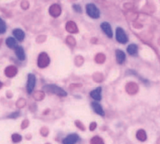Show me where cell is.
Returning <instances> with one entry per match:
<instances>
[{
    "label": "cell",
    "mask_w": 160,
    "mask_h": 144,
    "mask_svg": "<svg viewBox=\"0 0 160 144\" xmlns=\"http://www.w3.org/2000/svg\"><path fill=\"white\" fill-rule=\"evenodd\" d=\"M91 105H92V107H93V111H94L97 114H99V115H101V116L104 115V110H103V108H102V107H101V104L98 103H97V102H93L91 103Z\"/></svg>",
    "instance_id": "cell-10"
},
{
    "label": "cell",
    "mask_w": 160,
    "mask_h": 144,
    "mask_svg": "<svg viewBox=\"0 0 160 144\" xmlns=\"http://www.w3.org/2000/svg\"><path fill=\"white\" fill-rule=\"evenodd\" d=\"M86 10H87V13L93 19H98L100 17V10H98V7L93 3L87 4L86 7Z\"/></svg>",
    "instance_id": "cell-2"
},
{
    "label": "cell",
    "mask_w": 160,
    "mask_h": 144,
    "mask_svg": "<svg viewBox=\"0 0 160 144\" xmlns=\"http://www.w3.org/2000/svg\"><path fill=\"white\" fill-rule=\"evenodd\" d=\"M101 27L108 37L112 39V36H113V32H112V29L110 24L108 22H103L101 24Z\"/></svg>",
    "instance_id": "cell-5"
},
{
    "label": "cell",
    "mask_w": 160,
    "mask_h": 144,
    "mask_svg": "<svg viewBox=\"0 0 160 144\" xmlns=\"http://www.w3.org/2000/svg\"><path fill=\"white\" fill-rule=\"evenodd\" d=\"M43 89L45 91L48 92V93H53V94H56L58 96H67V93L64 91L63 89H61V87L58 86V85H47L43 87Z\"/></svg>",
    "instance_id": "cell-1"
},
{
    "label": "cell",
    "mask_w": 160,
    "mask_h": 144,
    "mask_svg": "<svg viewBox=\"0 0 160 144\" xmlns=\"http://www.w3.org/2000/svg\"><path fill=\"white\" fill-rule=\"evenodd\" d=\"M15 53H16V56L18 58V60H20L21 61L25 60V53H24V50L22 46H18L15 48Z\"/></svg>",
    "instance_id": "cell-9"
},
{
    "label": "cell",
    "mask_w": 160,
    "mask_h": 144,
    "mask_svg": "<svg viewBox=\"0 0 160 144\" xmlns=\"http://www.w3.org/2000/svg\"><path fill=\"white\" fill-rule=\"evenodd\" d=\"M13 36L15 37V39H17L19 42H22L24 40V37H25V34H24V31H22L20 28H16L13 31Z\"/></svg>",
    "instance_id": "cell-7"
},
{
    "label": "cell",
    "mask_w": 160,
    "mask_h": 144,
    "mask_svg": "<svg viewBox=\"0 0 160 144\" xmlns=\"http://www.w3.org/2000/svg\"><path fill=\"white\" fill-rule=\"evenodd\" d=\"M6 44H7V46L10 49H15L18 46V44H17V40L13 37H8L6 40Z\"/></svg>",
    "instance_id": "cell-12"
},
{
    "label": "cell",
    "mask_w": 160,
    "mask_h": 144,
    "mask_svg": "<svg viewBox=\"0 0 160 144\" xmlns=\"http://www.w3.org/2000/svg\"><path fill=\"white\" fill-rule=\"evenodd\" d=\"M101 87L99 88H97L96 89L93 90V91L90 93V96L93 98V99L97 101H100L101 99Z\"/></svg>",
    "instance_id": "cell-11"
},
{
    "label": "cell",
    "mask_w": 160,
    "mask_h": 144,
    "mask_svg": "<svg viewBox=\"0 0 160 144\" xmlns=\"http://www.w3.org/2000/svg\"><path fill=\"white\" fill-rule=\"evenodd\" d=\"M6 31H7L6 23L4 22L3 20H2V18H0V34L5 33Z\"/></svg>",
    "instance_id": "cell-15"
},
{
    "label": "cell",
    "mask_w": 160,
    "mask_h": 144,
    "mask_svg": "<svg viewBox=\"0 0 160 144\" xmlns=\"http://www.w3.org/2000/svg\"><path fill=\"white\" fill-rule=\"evenodd\" d=\"M115 56H116V60L118 64H122L126 60V54L123 51L120 50H117L115 51Z\"/></svg>",
    "instance_id": "cell-8"
},
{
    "label": "cell",
    "mask_w": 160,
    "mask_h": 144,
    "mask_svg": "<svg viewBox=\"0 0 160 144\" xmlns=\"http://www.w3.org/2000/svg\"><path fill=\"white\" fill-rule=\"evenodd\" d=\"M5 73L8 77H13V76L16 74V68L13 67H7V68L6 69Z\"/></svg>",
    "instance_id": "cell-14"
},
{
    "label": "cell",
    "mask_w": 160,
    "mask_h": 144,
    "mask_svg": "<svg viewBox=\"0 0 160 144\" xmlns=\"http://www.w3.org/2000/svg\"><path fill=\"white\" fill-rule=\"evenodd\" d=\"M73 9L75 11L78 12V13H81V12H82V8H81V7H80L79 5H74Z\"/></svg>",
    "instance_id": "cell-16"
},
{
    "label": "cell",
    "mask_w": 160,
    "mask_h": 144,
    "mask_svg": "<svg viewBox=\"0 0 160 144\" xmlns=\"http://www.w3.org/2000/svg\"><path fill=\"white\" fill-rule=\"evenodd\" d=\"M127 53L130 55H135L138 53V46L135 44H130L128 47H127Z\"/></svg>",
    "instance_id": "cell-13"
},
{
    "label": "cell",
    "mask_w": 160,
    "mask_h": 144,
    "mask_svg": "<svg viewBox=\"0 0 160 144\" xmlns=\"http://www.w3.org/2000/svg\"><path fill=\"white\" fill-rule=\"evenodd\" d=\"M2 82H0V88H1V87H2Z\"/></svg>",
    "instance_id": "cell-17"
},
{
    "label": "cell",
    "mask_w": 160,
    "mask_h": 144,
    "mask_svg": "<svg viewBox=\"0 0 160 144\" xmlns=\"http://www.w3.org/2000/svg\"><path fill=\"white\" fill-rule=\"evenodd\" d=\"M35 82H36V79H35V76L33 74H29L28 77V83H27V91L28 94L33 92L34 89H35Z\"/></svg>",
    "instance_id": "cell-4"
},
{
    "label": "cell",
    "mask_w": 160,
    "mask_h": 144,
    "mask_svg": "<svg viewBox=\"0 0 160 144\" xmlns=\"http://www.w3.org/2000/svg\"><path fill=\"white\" fill-rule=\"evenodd\" d=\"M79 139V137L77 134H71L69 136H68L67 137L64 138V139L63 140V143L64 144H73L75 143Z\"/></svg>",
    "instance_id": "cell-6"
},
{
    "label": "cell",
    "mask_w": 160,
    "mask_h": 144,
    "mask_svg": "<svg viewBox=\"0 0 160 144\" xmlns=\"http://www.w3.org/2000/svg\"><path fill=\"white\" fill-rule=\"evenodd\" d=\"M115 36H116V40L119 43L126 44L128 42V37L122 27H117L116 31H115Z\"/></svg>",
    "instance_id": "cell-3"
}]
</instances>
